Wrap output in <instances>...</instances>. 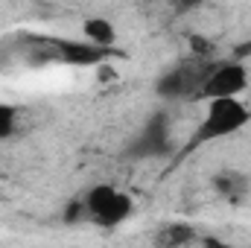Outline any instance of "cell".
<instances>
[{"mask_svg": "<svg viewBox=\"0 0 251 248\" xmlns=\"http://www.w3.org/2000/svg\"><path fill=\"white\" fill-rule=\"evenodd\" d=\"M79 204H82L85 216L97 228H102V231L120 228L123 222L131 219V213H134V198L126 190H120V187H114V184H94L85 193V198Z\"/></svg>", "mask_w": 251, "mask_h": 248, "instance_id": "cell-2", "label": "cell"}, {"mask_svg": "<svg viewBox=\"0 0 251 248\" xmlns=\"http://www.w3.org/2000/svg\"><path fill=\"white\" fill-rule=\"evenodd\" d=\"M167 140H170V131L164 120H152L146 125V131L137 137V146L134 152L137 155H158V152H167Z\"/></svg>", "mask_w": 251, "mask_h": 248, "instance_id": "cell-5", "label": "cell"}, {"mask_svg": "<svg viewBox=\"0 0 251 248\" xmlns=\"http://www.w3.org/2000/svg\"><path fill=\"white\" fill-rule=\"evenodd\" d=\"M246 125H251V105L246 99H210V102H204V114H201L199 125L190 131L187 143L181 146V155L204 149L210 143H219L225 137H234Z\"/></svg>", "mask_w": 251, "mask_h": 248, "instance_id": "cell-1", "label": "cell"}, {"mask_svg": "<svg viewBox=\"0 0 251 248\" xmlns=\"http://www.w3.org/2000/svg\"><path fill=\"white\" fill-rule=\"evenodd\" d=\"M249 85L251 70L237 59H228V62H219L204 70L199 91H196V99H204V102H210V99H243Z\"/></svg>", "mask_w": 251, "mask_h": 248, "instance_id": "cell-3", "label": "cell"}, {"mask_svg": "<svg viewBox=\"0 0 251 248\" xmlns=\"http://www.w3.org/2000/svg\"><path fill=\"white\" fill-rule=\"evenodd\" d=\"M18 125V108L9 102H0V140H6Z\"/></svg>", "mask_w": 251, "mask_h": 248, "instance_id": "cell-6", "label": "cell"}, {"mask_svg": "<svg viewBox=\"0 0 251 248\" xmlns=\"http://www.w3.org/2000/svg\"><path fill=\"white\" fill-rule=\"evenodd\" d=\"M82 35H85V44H91L97 50H105V53H114L117 29L108 18H85L82 21Z\"/></svg>", "mask_w": 251, "mask_h": 248, "instance_id": "cell-4", "label": "cell"}, {"mask_svg": "<svg viewBox=\"0 0 251 248\" xmlns=\"http://www.w3.org/2000/svg\"><path fill=\"white\" fill-rule=\"evenodd\" d=\"M201 246L204 248H237V246H231V243H225V240H219V237H204Z\"/></svg>", "mask_w": 251, "mask_h": 248, "instance_id": "cell-7", "label": "cell"}]
</instances>
